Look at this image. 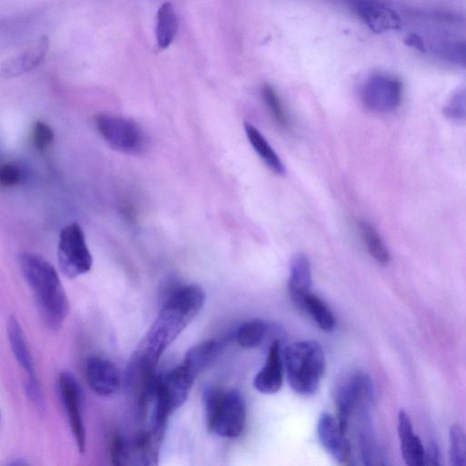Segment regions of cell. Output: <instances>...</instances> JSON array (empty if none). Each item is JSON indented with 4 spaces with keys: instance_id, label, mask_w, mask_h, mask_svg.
Listing matches in <instances>:
<instances>
[{
    "instance_id": "1",
    "label": "cell",
    "mask_w": 466,
    "mask_h": 466,
    "mask_svg": "<svg viewBox=\"0 0 466 466\" xmlns=\"http://www.w3.org/2000/svg\"><path fill=\"white\" fill-rule=\"evenodd\" d=\"M206 295L196 284L175 287L158 315L132 355L126 384L134 385L153 377L164 351L176 340L204 306Z\"/></svg>"
},
{
    "instance_id": "2",
    "label": "cell",
    "mask_w": 466,
    "mask_h": 466,
    "mask_svg": "<svg viewBox=\"0 0 466 466\" xmlns=\"http://www.w3.org/2000/svg\"><path fill=\"white\" fill-rule=\"evenodd\" d=\"M18 263L28 285L39 317L51 330H58L66 319L70 305L56 268L41 255L25 251Z\"/></svg>"
},
{
    "instance_id": "3",
    "label": "cell",
    "mask_w": 466,
    "mask_h": 466,
    "mask_svg": "<svg viewBox=\"0 0 466 466\" xmlns=\"http://www.w3.org/2000/svg\"><path fill=\"white\" fill-rule=\"evenodd\" d=\"M284 368L290 388L299 395L314 394L325 370L322 347L315 340L290 344L283 352Z\"/></svg>"
},
{
    "instance_id": "4",
    "label": "cell",
    "mask_w": 466,
    "mask_h": 466,
    "mask_svg": "<svg viewBox=\"0 0 466 466\" xmlns=\"http://www.w3.org/2000/svg\"><path fill=\"white\" fill-rule=\"evenodd\" d=\"M208 431L226 438L238 437L245 426L246 406L240 392L208 387L203 392Z\"/></svg>"
},
{
    "instance_id": "5",
    "label": "cell",
    "mask_w": 466,
    "mask_h": 466,
    "mask_svg": "<svg viewBox=\"0 0 466 466\" xmlns=\"http://www.w3.org/2000/svg\"><path fill=\"white\" fill-rule=\"evenodd\" d=\"M195 378L183 364L158 376L150 424L155 433L163 437L168 417L187 400Z\"/></svg>"
},
{
    "instance_id": "6",
    "label": "cell",
    "mask_w": 466,
    "mask_h": 466,
    "mask_svg": "<svg viewBox=\"0 0 466 466\" xmlns=\"http://www.w3.org/2000/svg\"><path fill=\"white\" fill-rule=\"evenodd\" d=\"M97 132L113 149L132 156L142 155L148 147L145 130L131 118L100 113L95 116Z\"/></svg>"
},
{
    "instance_id": "7",
    "label": "cell",
    "mask_w": 466,
    "mask_h": 466,
    "mask_svg": "<svg viewBox=\"0 0 466 466\" xmlns=\"http://www.w3.org/2000/svg\"><path fill=\"white\" fill-rule=\"evenodd\" d=\"M57 260L61 272L69 279L87 273L93 264L85 233L79 224L65 226L59 234Z\"/></svg>"
},
{
    "instance_id": "8",
    "label": "cell",
    "mask_w": 466,
    "mask_h": 466,
    "mask_svg": "<svg viewBox=\"0 0 466 466\" xmlns=\"http://www.w3.org/2000/svg\"><path fill=\"white\" fill-rule=\"evenodd\" d=\"M402 91L400 78L387 73H377L365 82L361 99L365 107L371 112L390 113L400 106Z\"/></svg>"
},
{
    "instance_id": "9",
    "label": "cell",
    "mask_w": 466,
    "mask_h": 466,
    "mask_svg": "<svg viewBox=\"0 0 466 466\" xmlns=\"http://www.w3.org/2000/svg\"><path fill=\"white\" fill-rule=\"evenodd\" d=\"M58 395L79 452L86 451V428L83 418V393L76 378L68 371L59 374Z\"/></svg>"
},
{
    "instance_id": "10",
    "label": "cell",
    "mask_w": 466,
    "mask_h": 466,
    "mask_svg": "<svg viewBox=\"0 0 466 466\" xmlns=\"http://www.w3.org/2000/svg\"><path fill=\"white\" fill-rule=\"evenodd\" d=\"M318 438L322 447L339 462L349 464L351 461L350 439L341 429L337 418L323 412L317 424Z\"/></svg>"
},
{
    "instance_id": "11",
    "label": "cell",
    "mask_w": 466,
    "mask_h": 466,
    "mask_svg": "<svg viewBox=\"0 0 466 466\" xmlns=\"http://www.w3.org/2000/svg\"><path fill=\"white\" fill-rule=\"evenodd\" d=\"M351 6L356 15L376 33L401 27L399 14L380 0H351Z\"/></svg>"
},
{
    "instance_id": "12",
    "label": "cell",
    "mask_w": 466,
    "mask_h": 466,
    "mask_svg": "<svg viewBox=\"0 0 466 466\" xmlns=\"http://www.w3.org/2000/svg\"><path fill=\"white\" fill-rule=\"evenodd\" d=\"M85 375L91 390L102 397L114 394L122 382L121 374L116 365L100 357H92L87 360Z\"/></svg>"
},
{
    "instance_id": "13",
    "label": "cell",
    "mask_w": 466,
    "mask_h": 466,
    "mask_svg": "<svg viewBox=\"0 0 466 466\" xmlns=\"http://www.w3.org/2000/svg\"><path fill=\"white\" fill-rule=\"evenodd\" d=\"M283 370L281 339L278 338L270 341L264 366L257 373L253 381L255 389L265 394L279 391L283 382Z\"/></svg>"
},
{
    "instance_id": "14",
    "label": "cell",
    "mask_w": 466,
    "mask_h": 466,
    "mask_svg": "<svg viewBox=\"0 0 466 466\" xmlns=\"http://www.w3.org/2000/svg\"><path fill=\"white\" fill-rule=\"evenodd\" d=\"M49 47L47 36H41L37 42L27 49L10 58L1 66L3 77L16 76L36 67L45 58Z\"/></svg>"
},
{
    "instance_id": "15",
    "label": "cell",
    "mask_w": 466,
    "mask_h": 466,
    "mask_svg": "<svg viewBox=\"0 0 466 466\" xmlns=\"http://www.w3.org/2000/svg\"><path fill=\"white\" fill-rule=\"evenodd\" d=\"M398 434L404 462L410 466L425 465V449L419 436L413 431L410 417L403 410L398 414Z\"/></svg>"
},
{
    "instance_id": "16",
    "label": "cell",
    "mask_w": 466,
    "mask_h": 466,
    "mask_svg": "<svg viewBox=\"0 0 466 466\" xmlns=\"http://www.w3.org/2000/svg\"><path fill=\"white\" fill-rule=\"evenodd\" d=\"M6 331L12 353L26 373L25 383H39L35 372L34 360L29 347L15 316L13 315L8 319Z\"/></svg>"
},
{
    "instance_id": "17",
    "label": "cell",
    "mask_w": 466,
    "mask_h": 466,
    "mask_svg": "<svg viewBox=\"0 0 466 466\" xmlns=\"http://www.w3.org/2000/svg\"><path fill=\"white\" fill-rule=\"evenodd\" d=\"M312 278L310 264L303 254L295 256L290 264L288 289L290 298L297 304L304 295L311 291Z\"/></svg>"
},
{
    "instance_id": "18",
    "label": "cell",
    "mask_w": 466,
    "mask_h": 466,
    "mask_svg": "<svg viewBox=\"0 0 466 466\" xmlns=\"http://www.w3.org/2000/svg\"><path fill=\"white\" fill-rule=\"evenodd\" d=\"M221 348V342L215 339L204 340L187 351L182 364L197 377L214 361Z\"/></svg>"
},
{
    "instance_id": "19",
    "label": "cell",
    "mask_w": 466,
    "mask_h": 466,
    "mask_svg": "<svg viewBox=\"0 0 466 466\" xmlns=\"http://www.w3.org/2000/svg\"><path fill=\"white\" fill-rule=\"evenodd\" d=\"M178 30V19L172 4H162L157 13L156 38L160 50L168 47Z\"/></svg>"
},
{
    "instance_id": "20",
    "label": "cell",
    "mask_w": 466,
    "mask_h": 466,
    "mask_svg": "<svg viewBox=\"0 0 466 466\" xmlns=\"http://www.w3.org/2000/svg\"><path fill=\"white\" fill-rule=\"evenodd\" d=\"M296 305L306 311L322 330L329 332L334 329L336 321L332 311L311 291L304 295Z\"/></svg>"
},
{
    "instance_id": "21",
    "label": "cell",
    "mask_w": 466,
    "mask_h": 466,
    "mask_svg": "<svg viewBox=\"0 0 466 466\" xmlns=\"http://www.w3.org/2000/svg\"><path fill=\"white\" fill-rule=\"evenodd\" d=\"M244 128L251 146L264 163L275 173L284 174L282 161L259 130L248 122L245 123Z\"/></svg>"
},
{
    "instance_id": "22",
    "label": "cell",
    "mask_w": 466,
    "mask_h": 466,
    "mask_svg": "<svg viewBox=\"0 0 466 466\" xmlns=\"http://www.w3.org/2000/svg\"><path fill=\"white\" fill-rule=\"evenodd\" d=\"M360 238L370 255L380 265H387L390 260V251L377 229L369 222L358 223Z\"/></svg>"
},
{
    "instance_id": "23",
    "label": "cell",
    "mask_w": 466,
    "mask_h": 466,
    "mask_svg": "<svg viewBox=\"0 0 466 466\" xmlns=\"http://www.w3.org/2000/svg\"><path fill=\"white\" fill-rule=\"evenodd\" d=\"M270 333L268 324L254 319L240 325L236 332V340L243 348H255L260 345Z\"/></svg>"
},
{
    "instance_id": "24",
    "label": "cell",
    "mask_w": 466,
    "mask_h": 466,
    "mask_svg": "<svg viewBox=\"0 0 466 466\" xmlns=\"http://www.w3.org/2000/svg\"><path fill=\"white\" fill-rule=\"evenodd\" d=\"M449 459L452 466H466V432L459 424L450 427Z\"/></svg>"
},
{
    "instance_id": "25",
    "label": "cell",
    "mask_w": 466,
    "mask_h": 466,
    "mask_svg": "<svg viewBox=\"0 0 466 466\" xmlns=\"http://www.w3.org/2000/svg\"><path fill=\"white\" fill-rule=\"evenodd\" d=\"M433 52L439 57L466 68V41H442L434 45Z\"/></svg>"
},
{
    "instance_id": "26",
    "label": "cell",
    "mask_w": 466,
    "mask_h": 466,
    "mask_svg": "<svg viewBox=\"0 0 466 466\" xmlns=\"http://www.w3.org/2000/svg\"><path fill=\"white\" fill-rule=\"evenodd\" d=\"M261 93L263 100L275 122L283 128L287 127L289 126V117L275 89L268 84H264Z\"/></svg>"
},
{
    "instance_id": "27",
    "label": "cell",
    "mask_w": 466,
    "mask_h": 466,
    "mask_svg": "<svg viewBox=\"0 0 466 466\" xmlns=\"http://www.w3.org/2000/svg\"><path fill=\"white\" fill-rule=\"evenodd\" d=\"M444 116L454 122H466V86L453 93L443 106Z\"/></svg>"
},
{
    "instance_id": "28",
    "label": "cell",
    "mask_w": 466,
    "mask_h": 466,
    "mask_svg": "<svg viewBox=\"0 0 466 466\" xmlns=\"http://www.w3.org/2000/svg\"><path fill=\"white\" fill-rule=\"evenodd\" d=\"M31 140L37 150L46 151L54 141V132L47 124L37 120L32 126Z\"/></svg>"
},
{
    "instance_id": "29",
    "label": "cell",
    "mask_w": 466,
    "mask_h": 466,
    "mask_svg": "<svg viewBox=\"0 0 466 466\" xmlns=\"http://www.w3.org/2000/svg\"><path fill=\"white\" fill-rule=\"evenodd\" d=\"M25 179V172L15 163H4L0 167V185L11 187L20 185Z\"/></svg>"
},
{
    "instance_id": "30",
    "label": "cell",
    "mask_w": 466,
    "mask_h": 466,
    "mask_svg": "<svg viewBox=\"0 0 466 466\" xmlns=\"http://www.w3.org/2000/svg\"><path fill=\"white\" fill-rule=\"evenodd\" d=\"M110 458L115 465H127V439L116 434L113 437Z\"/></svg>"
},
{
    "instance_id": "31",
    "label": "cell",
    "mask_w": 466,
    "mask_h": 466,
    "mask_svg": "<svg viewBox=\"0 0 466 466\" xmlns=\"http://www.w3.org/2000/svg\"><path fill=\"white\" fill-rule=\"evenodd\" d=\"M440 450L435 441H431L428 448L425 450V465H438L440 464Z\"/></svg>"
},
{
    "instance_id": "32",
    "label": "cell",
    "mask_w": 466,
    "mask_h": 466,
    "mask_svg": "<svg viewBox=\"0 0 466 466\" xmlns=\"http://www.w3.org/2000/svg\"><path fill=\"white\" fill-rule=\"evenodd\" d=\"M404 43L408 46H410V47L417 49L420 52L427 51V46L424 43L423 39L416 34L408 35L404 39Z\"/></svg>"
}]
</instances>
